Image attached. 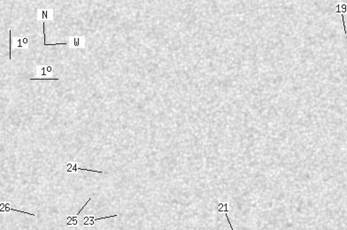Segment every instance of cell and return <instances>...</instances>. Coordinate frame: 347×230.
Wrapping results in <instances>:
<instances>
[{"label":"cell","instance_id":"cell-9","mask_svg":"<svg viewBox=\"0 0 347 230\" xmlns=\"http://www.w3.org/2000/svg\"><path fill=\"white\" fill-rule=\"evenodd\" d=\"M9 61H12V47H13V38H12V31L9 30Z\"/></svg>","mask_w":347,"mask_h":230},{"label":"cell","instance_id":"cell-5","mask_svg":"<svg viewBox=\"0 0 347 230\" xmlns=\"http://www.w3.org/2000/svg\"><path fill=\"white\" fill-rule=\"evenodd\" d=\"M85 46V37L84 36H69L68 38V47L73 49L83 48Z\"/></svg>","mask_w":347,"mask_h":230},{"label":"cell","instance_id":"cell-11","mask_svg":"<svg viewBox=\"0 0 347 230\" xmlns=\"http://www.w3.org/2000/svg\"><path fill=\"white\" fill-rule=\"evenodd\" d=\"M46 70H47V73H48V74L49 73H52L53 72H54V69H53V67L52 66H46Z\"/></svg>","mask_w":347,"mask_h":230},{"label":"cell","instance_id":"cell-3","mask_svg":"<svg viewBox=\"0 0 347 230\" xmlns=\"http://www.w3.org/2000/svg\"><path fill=\"white\" fill-rule=\"evenodd\" d=\"M66 173L68 175H75L78 171H85L89 174H98V175H105L104 172L101 171H97V170H90L87 169L85 167H79V164L77 162H70L66 164Z\"/></svg>","mask_w":347,"mask_h":230},{"label":"cell","instance_id":"cell-2","mask_svg":"<svg viewBox=\"0 0 347 230\" xmlns=\"http://www.w3.org/2000/svg\"><path fill=\"white\" fill-rule=\"evenodd\" d=\"M0 211L2 212H12V211H14V212L22 213V214H24L25 216H27L29 218H34L35 216L34 213L29 212L26 209H21V208L16 206L11 200H2Z\"/></svg>","mask_w":347,"mask_h":230},{"label":"cell","instance_id":"cell-8","mask_svg":"<svg viewBox=\"0 0 347 230\" xmlns=\"http://www.w3.org/2000/svg\"><path fill=\"white\" fill-rule=\"evenodd\" d=\"M35 73L37 75H41V76L48 75V73L46 70V66H36L35 67Z\"/></svg>","mask_w":347,"mask_h":230},{"label":"cell","instance_id":"cell-7","mask_svg":"<svg viewBox=\"0 0 347 230\" xmlns=\"http://www.w3.org/2000/svg\"><path fill=\"white\" fill-rule=\"evenodd\" d=\"M29 38L25 36H16L13 40V46L14 49H29Z\"/></svg>","mask_w":347,"mask_h":230},{"label":"cell","instance_id":"cell-6","mask_svg":"<svg viewBox=\"0 0 347 230\" xmlns=\"http://www.w3.org/2000/svg\"><path fill=\"white\" fill-rule=\"evenodd\" d=\"M53 9H38L36 12L37 20L50 21L53 19Z\"/></svg>","mask_w":347,"mask_h":230},{"label":"cell","instance_id":"cell-1","mask_svg":"<svg viewBox=\"0 0 347 230\" xmlns=\"http://www.w3.org/2000/svg\"><path fill=\"white\" fill-rule=\"evenodd\" d=\"M116 217H118L117 214L105 215L103 213H98V214H92V215H83L81 218L80 226H95L96 222L98 220H105V219H111V218H116Z\"/></svg>","mask_w":347,"mask_h":230},{"label":"cell","instance_id":"cell-4","mask_svg":"<svg viewBox=\"0 0 347 230\" xmlns=\"http://www.w3.org/2000/svg\"><path fill=\"white\" fill-rule=\"evenodd\" d=\"M90 200H91V198H89L87 201L86 203H85V205L80 209V211L77 212L75 215H68V214L66 215V218L68 220V221H67V225L68 226H74V227L80 226V224H81V218H82V216H80V214H81L82 211L85 208V206L89 204V202H90Z\"/></svg>","mask_w":347,"mask_h":230},{"label":"cell","instance_id":"cell-10","mask_svg":"<svg viewBox=\"0 0 347 230\" xmlns=\"http://www.w3.org/2000/svg\"><path fill=\"white\" fill-rule=\"evenodd\" d=\"M30 81H44V80H52V81H59V78H52V77H42V78H30Z\"/></svg>","mask_w":347,"mask_h":230}]
</instances>
